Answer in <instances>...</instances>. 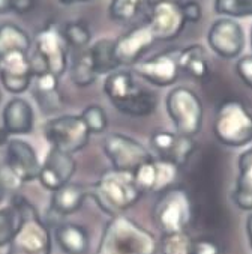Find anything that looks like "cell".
Returning <instances> with one entry per match:
<instances>
[{"instance_id":"6da1fadb","label":"cell","mask_w":252,"mask_h":254,"mask_svg":"<svg viewBox=\"0 0 252 254\" xmlns=\"http://www.w3.org/2000/svg\"><path fill=\"white\" fill-rule=\"evenodd\" d=\"M159 242L134 220L117 215L105 226L96 254H158Z\"/></svg>"},{"instance_id":"7a4b0ae2","label":"cell","mask_w":252,"mask_h":254,"mask_svg":"<svg viewBox=\"0 0 252 254\" xmlns=\"http://www.w3.org/2000/svg\"><path fill=\"white\" fill-rule=\"evenodd\" d=\"M104 90L111 104L129 116H149L158 107V96L141 87L129 71L111 72L104 83Z\"/></svg>"},{"instance_id":"3957f363","label":"cell","mask_w":252,"mask_h":254,"mask_svg":"<svg viewBox=\"0 0 252 254\" xmlns=\"http://www.w3.org/2000/svg\"><path fill=\"white\" fill-rule=\"evenodd\" d=\"M92 195L104 212L117 217L140 200L141 190L137 187L132 173L111 170L93 185Z\"/></svg>"},{"instance_id":"277c9868","label":"cell","mask_w":252,"mask_h":254,"mask_svg":"<svg viewBox=\"0 0 252 254\" xmlns=\"http://www.w3.org/2000/svg\"><path fill=\"white\" fill-rule=\"evenodd\" d=\"M213 134L216 140L230 147H242L252 141V113L239 99H225L219 104Z\"/></svg>"},{"instance_id":"5b68a950","label":"cell","mask_w":252,"mask_h":254,"mask_svg":"<svg viewBox=\"0 0 252 254\" xmlns=\"http://www.w3.org/2000/svg\"><path fill=\"white\" fill-rule=\"evenodd\" d=\"M15 198L21 209V224L9 242L8 254H51L50 230L26 198Z\"/></svg>"},{"instance_id":"8992f818","label":"cell","mask_w":252,"mask_h":254,"mask_svg":"<svg viewBox=\"0 0 252 254\" xmlns=\"http://www.w3.org/2000/svg\"><path fill=\"white\" fill-rule=\"evenodd\" d=\"M35 56L30 58L32 64H39L35 74L50 72L56 77H62L68 68V44L63 39L62 29L50 23L41 29L35 36Z\"/></svg>"},{"instance_id":"52a82bcc","label":"cell","mask_w":252,"mask_h":254,"mask_svg":"<svg viewBox=\"0 0 252 254\" xmlns=\"http://www.w3.org/2000/svg\"><path fill=\"white\" fill-rule=\"evenodd\" d=\"M165 104L177 134L192 138L200 132L204 109L194 90L188 87H174L168 93Z\"/></svg>"},{"instance_id":"ba28073f","label":"cell","mask_w":252,"mask_h":254,"mask_svg":"<svg viewBox=\"0 0 252 254\" xmlns=\"http://www.w3.org/2000/svg\"><path fill=\"white\" fill-rule=\"evenodd\" d=\"M192 220V201L182 187H170L161 192L155 205V221L164 235L186 232Z\"/></svg>"},{"instance_id":"9c48e42d","label":"cell","mask_w":252,"mask_h":254,"mask_svg":"<svg viewBox=\"0 0 252 254\" xmlns=\"http://www.w3.org/2000/svg\"><path fill=\"white\" fill-rule=\"evenodd\" d=\"M44 135L51 147L72 155L89 143L90 131L81 116L66 115L48 119L44 125Z\"/></svg>"},{"instance_id":"30bf717a","label":"cell","mask_w":252,"mask_h":254,"mask_svg":"<svg viewBox=\"0 0 252 254\" xmlns=\"http://www.w3.org/2000/svg\"><path fill=\"white\" fill-rule=\"evenodd\" d=\"M146 26L156 41H173L185 29L182 3L176 0H156L146 5Z\"/></svg>"},{"instance_id":"8fae6325","label":"cell","mask_w":252,"mask_h":254,"mask_svg":"<svg viewBox=\"0 0 252 254\" xmlns=\"http://www.w3.org/2000/svg\"><path fill=\"white\" fill-rule=\"evenodd\" d=\"M102 147L116 172L134 173L143 163L152 160L150 152L140 141L123 134H110Z\"/></svg>"},{"instance_id":"7c38bea8","label":"cell","mask_w":252,"mask_h":254,"mask_svg":"<svg viewBox=\"0 0 252 254\" xmlns=\"http://www.w3.org/2000/svg\"><path fill=\"white\" fill-rule=\"evenodd\" d=\"M207 42L218 56L224 59H234L243 52L245 33L236 20L222 17L210 26Z\"/></svg>"},{"instance_id":"4fadbf2b","label":"cell","mask_w":252,"mask_h":254,"mask_svg":"<svg viewBox=\"0 0 252 254\" xmlns=\"http://www.w3.org/2000/svg\"><path fill=\"white\" fill-rule=\"evenodd\" d=\"M134 72L149 81L150 84H155L159 87L171 86L177 81L180 69L177 64V53L165 52L155 55L146 61H138L134 65Z\"/></svg>"},{"instance_id":"5bb4252c","label":"cell","mask_w":252,"mask_h":254,"mask_svg":"<svg viewBox=\"0 0 252 254\" xmlns=\"http://www.w3.org/2000/svg\"><path fill=\"white\" fill-rule=\"evenodd\" d=\"M41 163L33 146L24 140H9L6 144L5 169L18 181L29 182L38 178Z\"/></svg>"},{"instance_id":"9a60e30c","label":"cell","mask_w":252,"mask_h":254,"mask_svg":"<svg viewBox=\"0 0 252 254\" xmlns=\"http://www.w3.org/2000/svg\"><path fill=\"white\" fill-rule=\"evenodd\" d=\"M150 147L153 152H156L159 160L170 161L180 169L192 157L195 143L192 138L177 132L156 131L150 135Z\"/></svg>"},{"instance_id":"2e32d148","label":"cell","mask_w":252,"mask_h":254,"mask_svg":"<svg viewBox=\"0 0 252 254\" xmlns=\"http://www.w3.org/2000/svg\"><path fill=\"white\" fill-rule=\"evenodd\" d=\"M75 169L77 164L72 155L51 147L39 167L38 179L44 188L56 191L71 181Z\"/></svg>"},{"instance_id":"e0dca14e","label":"cell","mask_w":252,"mask_h":254,"mask_svg":"<svg viewBox=\"0 0 252 254\" xmlns=\"http://www.w3.org/2000/svg\"><path fill=\"white\" fill-rule=\"evenodd\" d=\"M0 80L11 93L26 92L33 80V69L29 53L12 52L0 58Z\"/></svg>"},{"instance_id":"ac0fdd59","label":"cell","mask_w":252,"mask_h":254,"mask_svg":"<svg viewBox=\"0 0 252 254\" xmlns=\"http://www.w3.org/2000/svg\"><path fill=\"white\" fill-rule=\"evenodd\" d=\"M155 42L156 39L147 26H137L114 41V58L120 66L135 65Z\"/></svg>"},{"instance_id":"d6986e66","label":"cell","mask_w":252,"mask_h":254,"mask_svg":"<svg viewBox=\"0 0 252 254\" xmlns=\"http://www.w3.org/2000/svg\"><path fill=\"white\" fill-rule=\"evenodd\" d=\"M33 96L45 115H53L62 109L63 98L59 92V77L50 72H39L33 75Z\"/></svg>"},{"instance_id":"ffe728a7","label":"cell","mask_w":252,"mask_h":254,"mask_svg":"<svg viewBox=\"0 0 252 254\" xmlns=\"http://www.w3.org/2000/svg\"><path fill=\"white\" fill-rule=\"evenodd\" d=\"M35 115L32 106L23 98H14L3 110V129L9 135H24L32 132Z\"/></svg>"},{"instance_id":"44dd1931","label":"cell","mask_w":252,"mask_h":254,"mask_svg":"<svg viewBox=\"0 0 252 254\" xmlns=\"http://www.w3.org/2000/svg\"><path fill=\"white\" fill-rule=\"evenodd\" d=\"M237 164L239 175L236 179L233 201L242 211H252V146L242 152Z\"/></svg>"},{"instance_id":"7402d4cb","label":"cell","mask_w":252,"mask_h":254,"mask_svg":"<svg viewBox=\"0 0 252 254\" xmlns=\"http://www.w3.org/2000/svg\"><path fill=\"white\" fill-rule=\"evenodd\" d=\"M179 69L195 80H206L210 75V64L203 45L192 44L177 52Z\"/></svg>"},{"instance_id":"603a6c76","label":"cell","mask_w":252,"mask_h":254,"mask_svg":"<svg viewBox=\"0 0 252 254\" xmlns=\"http://www.w3.org/2000/svg\"><path fill=\"white\" fill-rule=\"evenodd\" d=\"M56 241L66 254H86L89 250V235L86 229L74 223L57 226Z\"/></svg>"},{"instance_id":"cb8c5ba5","label":"cell","mask_w":252,"mask_h":254,"mask_svg":"<svg viewBox=\"0 0 252 254\" xmlns=\"http://www.w3.org/2000/svg\"><path fill=\"white\" fill-rule=\"evenodd\" d=\"M86 197V190L78 184L68 182L59 190L53 191L51 197V209L60 215H69L77 212Z\"/></svg>"},{"instance_id":"d4e9b609","label":"cell","mask_w":252,"mask_h":254,"mask_svg":"<svg viewBox=\"0 0 252 254\" xmlns=\"http://www.w3.org/2000/svg\"><path fill=\"white\" fill-rule=\"evenodd\" d=\"M30 45L32 41L26 30H23L14 23L0 24V58L12 52L29 53Z\"/></svg>"},{"instance_id":"484cf974","label":"cell","mask_w":252,"mask_h":254,"mask_svg":"<svg viewBox=\"0 0 252 254\" xmlns=\"http://www.w3.org/2000/svg\"><path fill=\"white\" fill-rule=\"evenodd\" d=\"M89 53L96 71V75L99 74H111L114 71H117V68L120 66L114 58V41L104 38L96 41L90 48Z\"/></svg>"},{"instance_id":"4316f807","label":"cell","mask_w":252,"mask_h":254,"mask_svg":"<svg viewBox=\"0 0 252 254\" xmlns=\"http://www.w3.org/2000/svg\"><path fill=\"white\" fill-rule=\"evenodd\" d=\"M21 224V209L17 198L9 206L0 209V247L9 245Z\"/></svg>"},{"instance_id":"83f0119b","label":"cell","mask_w":252,"mask_h":254,"mask_svg":"<svg viewBox=\"0 0 252 254\" xmlns=\"http://www.w3.org/2000/svg\"><path fill=\"white\" fill-rule=\"evenodd\" d=\"M96 77L98 75H96L89 50H84V52H81L75 58V61L71 66V80L78 87H87L95 83Z\"/></svg>"},{"instance_id":"f1b7e54d","label":"cell","mask_w":252,"mask_h":254,"mask_svg":"<svg viewBox=\"0 0 252 254\" xmlns=\"http://www.w3.org/2000/svg\"><path fill=\"white\" fill-rule=\"evenodd\" d=\"M147 0H111L108 14L110 18L119 23H129L140 15L146 8Z\"/></svg>"},{"instance_id":"f546056e","label":"cell","mask_w":252,"mask_h":254,"mask_svg":"<svg viewBox=\"0 0 252 254\" xmlns=\"http://www.w3.org/2000/svg\"><path fill=\"white\" fill-rule=\"evenodd\" d=\"M213 9L224 18L252 17V0H215Z\"/></svg>"},{"instance_id":"4dcf8cb0","label":"cell","mask_w":252,"mask_h":254,"mask_svg":"<svg viewBox=\"0 0 252 254\" xmlns=\"http://www.w3.org/2000/svg\"><path fill=\"white\" fill-rule=\"evenodd\" d=\"M162 254H192L194 239L186 232L167 233L159 242Z\"/></svg>"},{"instance_id":"1f68e13d","label":"cell","mask_w":252,"mask_h":254,"mask_svg":"<svg viewBox=\"0 0 252 254\" xmlns=\"http://www.w3.org/2000/svg\"><path fill=\"white\" fill-rule=\"evenodd\" d=\"M62 35L66 44L74 48H84L92 39V32L84 21L66 23L65 27L62 29Z\"/></svg>"},{"instance_id":"d6a6232c","label":"cell","mask_w":252,"mask_h":254,"mask_svg":"<svg viewBox=\"0 0 252 254\" xmlns=\"http://www.w3.org/2000/svg\"><path fill=\"white\" fill-rule=\"evenodd\" d=\"M80 116L83 122L86 124L87 129L90 131V134H101L107 129V125H108L107 112L101 106H95V104L89 106L83 110Z\"/></svg>"},{"instance_id":"836d02e7","label":"cell","mask_w":252,"mask_h":254,"mask_svg":"<svg viewBox=\"0 0 252 254\" xmlns=\"http://www.w3.org/2000/svg\"><path fill=\"white\" fill-rule=\"evenodd\" d=\"M221 245L210 236H200L194 239L192 254H221Z\"/></svg>"},{"instance_id":"e575fe53","label":"cell","mask_w":252,"mask_h":254,"mask_svg":"<svg viewBox=\"0 0 252 254\" xmlns=\"http://www.w3.org/2000/svg\"><path fill=\"white\" fill-rule=\"evenodd\" d=\"M236 72L239 75V78L252 89V55L249 56H243L237 61L236 64Z\"/></svg>"},{"instance_id":"d590c367","label":"cell","mask_w":252,"mask_h":254,"mask_svg":"<svg viewBox=\"0 0 252 254\" xmlns=\"http://www.w3.org/2000/svg\"><path fill=\"white\" fill-rule=\"evenodd\" d=\"M182 12L186 23H198L203 17V11H201V6L197 2L182 3Z\"/></svg>"},{"instance_id":"8d00e7d4","label":"cell","mask_w":252,"mask_h":254,"mask_svg":"<svg viewBox=\"0 0 252 254\" xmlns=\"http://www.w3.org/2000/svg\"><path fill=\"white\" fill-rule=\"evenodd\" d=\"M35 6V0H11V11L17 12L18 15L29 14Z\"/></svg>"},{"instance_id":"74e56055","label":"cell","mask_w":252,"mask_h":254,"mask_svg":"<svg viewBox=\"0 0 252 254\" xmlns=\"http://www.w3.org/2000/svg\"><path fill=\"white\" fill-rule=\"evenodd\" d=\"M246 235H248V241L252 250V214H249L246 218Z\"/></svg>"},{"instance_id":"f35d334b","label":"cell","mask_w":252,"mask_h":254,"mask_svg":"<svg viewBox=\"0 0 252 254\" xmlns=\"http://www.w3.org/2000/svg\"><path fill=\"white\" fill-rule=\"evenodd\" d=\"M11 12V0H0V14Z\"/></svg>"},{"instance_id":"ab89813d","label":"cell","mask_w":252,"mask_h":254,"mask_svg":"<svg viewBox=\"0 0 252 254\" xmlns=\"http://www.w3.org/2000/svg\"><path fill=\"white\" fill-rule=\"evenodd\" d=\"M8 135H9V134H8L3 128L0 129V146H3V144L6 146V144H8V141H9V140H8Z\"/></svg>"},{"instance_id":"60d3db41","label":"cell","mask_w":252,"mask_h":254,"mask_svg":"<svg viewBox=\"0 0 252 254\" xmlns=\"http://www.w3.org/2000/svg\"><path fill=\"white\" fill-rule=\"evenodd\" d=\"M62 5H74V3H86L90 2V0H59Z\"/></svg>"},{"instance_id":"b9f144b4","label":"cell","mask_w":252,"mask_h":254,"mask_svg":"<svg viewBox=\"0 0 252 254\" xmlns=\"http://www.w3.org/2000/svg\"><path fill=\"white\" fill-rule=\"evenodd\" d=\"M249 38H251V48H252V27H251V35H249Z\"/></svg>"},{"instance_id":"7bdbcfd3","label":"cell","mask_w":252,"mask_h":254,"mask_svg":"<svg viewBox=\"0 0 252 254\" xmlns=\"http://www.w3.org/2000/svg\"><path fill=\"white\" fill-rule=\"evenodd\" d=\"M0 198H2V194H0Z\"/></svg>"}]
</instances>
